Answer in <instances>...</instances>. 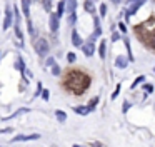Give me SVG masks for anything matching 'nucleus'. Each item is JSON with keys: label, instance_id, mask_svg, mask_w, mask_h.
Returning <instances> with one entry per match:
<instances>
[{"label": "nucleus", "instance_id": "1", "mask_svg": "<svg viewBox=\"0 0 155 147\" xmlns=\"http://www.w3.org/2000/svg\"><path fill=\"white\" fill-rule=\"evenodd\" d=\"M90 75L85 74L84 70H68L64 75V87L65 90L72 92L74 95H82L85 90L90 87Z\"/></svg>", "mask_w": 155, "mask_h": 147}, {"label": "nucleus", "instance_id": "2", "mask_svg": "<svg viewBox=\"0 0 155 147\" xmlns=\"http://www.w3.org/2000/svg\"><path fill=\"white\" fill-rule=\"evenodd\" d=\"M135 33H138V37L155 50V20H148V22L135 27Z\"/></svg>", "mask_w": 155, "mask_h": 147}, {"label": "nucleus", "instance_id": "3", "mask_svg": "<svg viewBox=\"0 0 155 147\" xmlns=\"http://www.w3.org/2000/svg\"><path fill=\"white\" fill-rule=\"evenodd\" d=\"M48 49H50V45H48V42L45 39H38L37 42H35V52L38 53L40 57H45L48 53Z\"/></svg>", "mask_w": 155, "mask_h": 147}, {"label": "nucleus", "instance_id": "4", "mask_svg": "<svg viewBox=\"0 0 155 147\" xmlns=\"http://www.w3.org/2000/svg\"><path fill=\"white\" fill-rule=\"evenodd\" d=\"M75 10H77V0H68V3H67V13H70L68 22H70L72 25L75 23Z\"/></svg>", "mask_w": 155, "mask_h": 147}, {"label": "nucleus", "instance_id": "5", "mask_svg": "<svg viewBox=\"0 0 155 147\" xmlns=\"http://www.w3.org/2000/svg\"><path fill=\"white\" fill-rule=\"evenodd\" d=\"M40 139V134H27V135H15L12 142H25V140H37Z\"/></svg>", "mask_w": 155, "mask_h": 147}, {"label": "nucleus", "instance_id": "6", "mask_svg": "<svg viewBox=\"0 0 155 147\" xmlns=\"http://www.w3.org/2000/svg\"><path fill=\"white\" fill-rule=\"evenodd\" d=\"M27 112H30V109H27V107H22V109L15 110L14 114H10V115H7V117H2V120H12V119H17L18 115H24V114H27Z\"/></svg>", "mask_w": 155, "mask_h": 147}, {"label": "nucleus", "instance_id": "7", "mask_svg": "<svg viewBox=\"0 0 155 147\" xmlns=\"http://www.w3.org/2000/svg\"><path fill=\"white\" fill-rule=\"evenodd\" d=\"M82 50H84V53L87 57H92L95 53V47H94V42H88V43H84L82 45Z\"/></svg>", "mask_w": 155, "mask_h": 147}, {"label": "nucleus", "instance_id": "8", "mask_svg": "<svg viewBox=\"0 0 155 147\" xmlns=\"http://www.w3.org/2000/svg\"><path fill=\"white\" fill-rule=\"evenodd\" d=\"M10 25H12V9L7 7V10H5V19H4V30L8 29Z\"/></svg>", "mask_w": 155, "mask_h": 147}, {"label": "nucleus", "instance_id": "9", "mask_svg": "<svg viewBox=\"0 0 155 147\" xmlns=\"http://www.w3.org/2000/svg\"><path fill=\"white\" fill-rule=\"evenodd\" d=\"M50 30L52 32H57L58 30V17H57V13H52L50 15Z\"/></svg>", "mask_w": 155, "mask_h": 147}, {"label": "nucleus", "instance_id": "10", "mask_svg": "<svg viewBox=\"0 0 155 147\" xmlns=\"http://www.w3.org/2000/svg\"><path fill=\"white\" fill-rule=\"evenodd\" d=\"M115 65H117L118 69H125V67L128 65V59H125L124 55H118L117 60H115Z\"/></svg>", "mask_w": 155, "mask_h": 147}, {"label": "nucleus", "instance_id": "11", "mask_svg": "<svg viewBox=\"0 0 155 147\" xmlns=\"http://www.w3.org/2000/svg\"><path fill=\"white\" fill-rule=\"evenodd\" d=\"M140 5H142L140 2H132V5L127 9V15H128V17H130V15H134V13L137 12L138 9H140Z\"/></svg>", "mask_w": 155, "mask_h": 147}, {"label": "nucleus", "instance_id": "12", "mask_svg": "<svg viewBox=\"0 0 155 147\" xmlns=\"http://www.w3.org/2000/svg\"><path fill=\"white\" fill-rule=\"evenodd\" d=\"M74 112L78 114V115H87L90 110H88L87 105H77V107H74Z\"/></svg>", "mask_w": 155, "mask_h": 147}, {"label": "nucleus", "instance_id": "13", "mask_svg": "<svg viewBox=\"0 0 155 147\" xmlns=\"http://www.w3.org/2000/svg\"><path fill=\"white\" fill-rule=\"evenodd\" d=\"M72 43H74L75 47L82 45V39H80V35L77 33V30H72Z\"/></svg>", "mask_w": 155, "mask_h": 147}, {"label": "nucleus", "instance_id": "14", "mask_svg": "<svg viewBox=\"0 0 155 147\" xmlns=\"http://www.w3.org/2000/svg\"><path fill=\"white\" fill-rule=\"evenodd\" d=\"M94 2H95V0H85V10H87L88 13H94V12H95Z\"/></svg>", "mask_w": 155, "mask_h": 147}, {"label": "nucleus", "instance_id": "15", "mask_svg": "<svg viewBox=\"0 0 155 147\" xmlns=\"http://www.w3.org/2000/svg\"><path fill=\"white\" fill-rule=\"evenodd\" d=\"M15 67H17L20 72H24L25 70V63H24V60H22V57H17V62H15Z\"/></svg>", "mask_w": 155, "mask_h": 147}, {"label": "nucleus", "instance_id": "16", "mask_svg": "<svg viewBox=\"0 0 155 147\" xmlns=\"http://www.w3.org/2000/svg\"><path fill=\"white\" fill-rule=\"evenodd\" d=\"M98 100H100V97H98V95H97V97H94V99H92L90 102H88V105H87V107H88V110H94V109H95V105L98 104Z\"/></svg>", "mask_w": 155, "mask_h": 147}, {"label": "nucleus", "instance_id": "17", "mask_svg": "<svg viewBox=\"0 0 155 147\" xmlns=\"http://www.w3.org/2000/svg\"><path fill=\"white\" fill-rule=\"evenodd\" d=\"M55 115H57V119L60 120V122H65V120H67V114H65L64 110H57Z\"/></svg>", "mask_w": 155, "mask_h": 147}, {"label": "nucleus", "instance_id": "18", "mask_svg": "<svg viewBox=\"0 0 155 147\" xmlns=\"http://www.w3.org/2000/svg\"><path fill=\"white\" fill-rule=\"evenodd\" d=\"M102 35V29H100V22L95 19V33H94V39L95 37H100Z\"/></svg>", "mask_w": 155, "mask_h": 147}, {"label": "nucleus", "instance_id": "19", "mask_svg": "<svg viewBox=\"0 0 155 147\" xmlns=\"http://www.w3.org/2000/svg\"><path fill=\"white\" fill-rule=\"evenodd\" d=\"M105 47H107L105 42H102L100 47H98V55H100V59H105Z\"/></svg>", "mask_w": 155, "mask_h": 147}, {"label": "nucleus", "instance_id": "20", "mask_svg": "<svg viewBox=\"0 0 155 147\" xmlns=\"http://www.w3.org/2000/svg\"><path fill=\"white\" fill-rule=\"evenodd\" d=\"M28 5H30V0H22V7H24V13L25 15H28Z\"/></svg>", "mask_w": 155, "mask_h": 147}, {"label": "nucleus", "instance_id": "21", "mask_svg": "<svg viewBox=\"0 0 155 147\" xmlns=\"http://www.w3.org/2000/svg\"><path fill=\"white\" fill-rule=\"evenodd\" d=\"M143 80H145V77H143V75H140V77H137V79H135V82H134V84H132V89H135V87H137V85H138V84H142V82H143Z\"/></svg>", "mask_w": 155, "mask_h": 147}, {"label": "nucleus", "instance_id": "22", "mask_svg": "<svg viewBox=\"0 0 155 147\" xmlns=\"http://www.w3.org/2000/svg\"><path fill=\"white\" fill-rule=\"evenodd\" d=\"M52 74H54V75H58V74H60V67H58V65H52Z\"/></svg>", "mask_w": 155, "mask_h": 147}, {"label": "nucleus", "instance_id": "23", "mask_svg": "<svg viewBox=\"0 0 155 147\" xmlns=\"http://www.w3.org/2000/svg\"><path fill=\"white\" fill-rule=\"evenodd\" d=\"M75 59H77V57H75V53L74 52H70V53H68V55H67V60H68V62H75Z\"/></svg>", "mask_w": 155, "mask_h": 147}, {"label": "nucleus", "instance_id": "24", "mask_svg": "<svg viewBox=\"0 0 155 147\" xmlns=\"http://www.w3.org/2000/svg\"><path fill=\"white\" fill-rule=\"evenodd\" d=\"M62 13H64V3H60V5H58V12H57V17H58V19L62 17Z\"/></svg>", "mask_w": 155, "mask_h": 147}, {"label": "nucleus", "instance_id": "25", "mask_svg": "<svg viewBox=\"0 0 155 147\" xmlns=\"http://www.w3.org/2000/svg\"><path fill=\"white\" fill-rule=\"evenodd\" d=\"M143 90H145V92H152V90H153V85H150V84H145V85H143Z\"/></svg>", "mask_w": 155, "mask_h": 147}, {"label": "nucleus", "instance_id": "26", "mask_svg": "<svg viewBox=\"0 0 155 147\" xmlns=\"http://www.w3.org/2000/svg\"><path fill=\"white\" fill-rule=\"evenodd\" d=\"M118 94H120V85H117V89H115V92L112 94V99H117Z\"/></svg>", "mask_w": 155, "mask_h": 147}, {"label": "nucleus", "instance_id": "27", "mask_svg": "<svg viewBox=\"0 0 155 147\" xmlns=\"http://www.w3.org/2000/svg\"><path fill=\"white\" fill-rule=\"evenodd\" d=\"M27 27H28V32H30V35H34L35 30H34V27H32V22H30V20L27 22Z\"/></svg>", "mask_w": 155, "mask_h": 147}, {"label": "nucleus", "instance_id": "28", "mask_svg": "<svg viewBox=\"0 0 155 147\" xmlns=\"http://www.w3.org/2000/svg\"><path fill=\"white\" fill-rule=\"evenodd\" d=\"M105 13H107V5L102 3V5H100V15H105Z\"/></svg>", "mask_w": 155, "mask_h": 147}, {"label": "nucleus", "instance_id": "29", "mask_svg": "<svg viewBox=\"0 0 155 147\" xmlns=\"http://www.w3.org/2000/svg\"><path fill=\"white\" fill-rule=\"evenodd\" d=\"M40 94H42V97H44V100H48V94L50 92H48L47 89H44V92H40Z\"/></svg>", "mask_w": 155, "mask_h": 147}, {"label": "nucleus", "instance_id": "30", "mask_svg": "<svg viewBox=\"0 0 155 147\" xmlns=\"http://www.w3.org/2000/svg\"><path fill=\"white\" fill-rule=\"evenodd\" d=\"M12 130H14V129H12V127H8V129H4V130H0V134H7V132H12Z\"/></svg>", "mask_w": 155, "mask_h": 147}, {"label": "nucleus", "instance_id": "31", "mask_svg": "<svg viewBox=\"0 0 155 147\" xmlns=\"http://www.w3.org/2000/svg\"><path fill=\"white\" fill-rule=\"evenodd\" d=\"M44 5H45V9H47V10H50V0H45Z\"/></svg>", "mask_w": 155, "mask_h": 147}, {"label": "nucleus", "instance_id": "32", "mask_svg": "<svg viewBox=\"0 0 155 147\" xmlns=\"http://www.w3.org/2000/svg\"><path fill=\"white\" fill-rule=\"evenodd\" d=\"M118 27H120V30H122V32H125V30H127V27H125V23H118Z\"/></svg>", "mask_w": 155, "mask_h": 147}, {"label": "nucleus", "instance_id": "33", "mask_svg": "<svg viewBox=\"0 0 155 147\" xmlns=\"http://www.w3.org/2000/svg\"><path fill=\"white\" fill-rule=\"evenodd\" d=\"M47 65H54V59H48L47 60Z\"/></svg>", "mask_w": 155, "mask_h": 147}, {"label": "nucleus", "instance_id": "34", "mask_svg": "<svg viewBox=\"0 0 155 147\" xmlns=\"http://www.w3.org/2000/svg\"><path fill=\"white\" fill-rule=\"evenodd\" d=\"M130 2H140V3H145V0H130Z\"/></svg>", "mask_w": 155, "mask_h": 147}, {"label": "nucleus", "instance_id": "35", "mask_svg": "<svg viewBox=\"0 0 155 147\" xmlns=\"http://www.w3.org/2000/svg\"><path fill=\"white\" fill-rule=\"evenodd\" d=\"M112 2H114V3H118V2H120V0H112Z\"/></svg>", "mask_w": 155, "mask_h": 147}, {"label": "nucleus", "instance_id": "36", "mask_svg": "<svg viewBox=\"0 0 155 147\" xmlns=\"http://www.w3.org/2000/svg\"><path fill=\"white\" fill-rule=\"evenodd\" d=\"M0 53H2V52H0Z\"/></svg>", "mask_w": 155, "mask_h": 147}]
</instances>
